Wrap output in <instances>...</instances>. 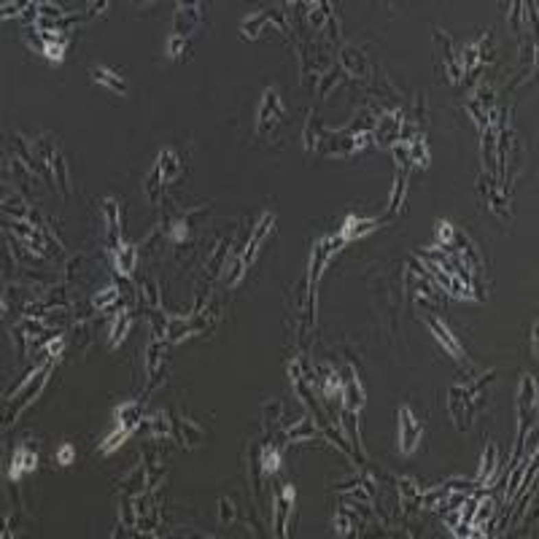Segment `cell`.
<instances>
[{
  "label": "cell",
  "mask_w": 539,
  "mask_h": 539,
  "mask_svg": "<svg viewBox=\"0 0 539 539\" xmlns=\"http://www.w3.org/2000/svg\"><path fill=\"white\" fill-rule=\"evenodd\" d=\"M294 499H297L294 485H284L281 494H278V499H275V520H273V529H275V534L281 539L288 537V515H291Z\"/></svg>",
  "instance_id": "obj_14"
},
{
  "label": "cell",
  "mask_w": 539,
  "mask_h": 539,
  "mask_svg": "<svg viewBox=\"0 0 539 539\" xmlns=\"http://www.w3.org/2000/svg\"><path fill=\"white\" fill-rule=\"evenodd\" d=\"M459 65H461V73H464V76H472V73L477 71L480 54H477V46H474V43H467V46H464V51L459 54Z\"/></svg>",
  "instance_id": "obj_46"
},
{
  "label": "cell",
  "mask_w": 539,
  "mask_h": 539,
  "mask_svg": "<svg viewBox=\"0 0 539 539\" xmlns=\"http://www.w3.org/2000/svg\"><path fill=\"white\" fill-rule=\"evenodd\" d=\"M448 291H450V297H456V299H469V297H472V288H469L461 278H456V275H450V286H448Z\"/></svg>",
  "instance_id": "obj_53"
},
{
  "label": "cell",
  "mask_w": 539,
  "mask_h": 539,
  "mask_svg": "<svg viewBox=\"0 0 539 539\" xmlns=\"http://www.w3.org/2000/svg\"><path fill=\"white\" fill-rule=\"evenodd\" d=\"M407 176H410V170H402V168H396L394 189H391V197H389V216L399 214V208H402V203H404V192H407Z\"/></svg>",
  "instance_id": "obj_32"
},
{
  "label": "cell",
  "mask_w": 539,
  "mask_h": 539,
  "mask_svg": "<svg viewBox=\"0 0 539 539\" xmlns=\"http://www.w3.org/2000/svg\"><path fill=\"white\" fill-rule=\"evenodd\" d=\"M19 8H27V3H5V5H3V19L16 16V14H19Z\"/></svg>",
  "instance_id": "obj_63"
},
{
  "label": "cell",
  "mask_w": 539,
  "mask_h": 539,
  "mask_svg": "<svg viewBox=\"0 0 539 539\" xmlns=\"http://www.w3.org/2000/svg\"><path fill=\"white\" fill-rule=\"evenodd\" d=\"M537 332H539V323L534 321L531 323V354H534V359L539 356V345H537Z\"/></svg>",
  "instance_id": "obj_64"
},
{
  "label": "cell",
  "mask_w": 539,
  "mask_h": 539,
  "mask_svg": "<svg viewBox=\"0 0 539 539\" xmlns=\"http://www.w3.org/2000/svg\"><path fill=\"white\" fill-rule=\"evenodd\" d=\"M36 157L38 162L51 173V179L57 183V189H60V194L62 197H71V179H68V162H65V157L57 151V146L51 138H38L36 141Z\"/></svg>",
  "instance_id": "obj_2"
},
{
  "label": "cell",
  "mask_w": 539,
  "mask_h": 539,
  "mask_svg": "<svg viewBox=\"0 0 539 539\" xmlns=\"http://www.w3.org/2000/svg\"><path fill=\"white\" fill-rule=\"evenodd\" d=\"M494 512H496L494 499H480L477 507H474V515H472V526H474V529H483L485 523H491Z\"/></svg>",
  "instance_id": "obj_44"
},
{
  "label": "cell",
  "mask_w": 539,
  "mask_h": 539,
  "mask_svg": "<svg viewBox=\"0 0 539 539\" xmlns=\"http://www.w3.org/2000/svg\"><path fill=\"white\" fill-rule=\"evenodd\" d=\"M467 113H469V119L477 124V130L483 133V130H488V111L483 106H477L474 100H469L467 103Z\"/></svg>",
  "instance_id": "obj_48"
},
{
  "label": "cell",
  "mask_w": 539,
  "mask_h": 539,
  "mask_svg": "<svg viewBox=\"0 0 539 539\" xmlns=\"http://www.w3.org/2000/svg\"><path fill=\"white\" fill-rule=\"evenodd\" d=\"M130 434H133V429H127V426H119V429L113 431V434L108 437L106 442L100 445V450H103V453H111V450H116V448H119V445H122V442H124V439H127Z\"/></svg>",
  "instance_id": "obj_50"
},
{
  "label": "cell",
  "mask_w": 539,
  "mask_h": 539,
  "mask_svg": "<svg viewBox=\"0 0 539 539\" xmlns=\"http://www.w3.org/2000/svg\"><path fill=\"white\" fill-rule=\"evenodd\" d=\"M378 227H380L378 218H356V216H348L345 224H343V229H340V235H343L345 240H356V238L369 235V232L378 229Z\"/></svg>",
  "instance_id": "obj_23"
},
{
  "label": "cell",
  "mask_w": 539,
  "mask_h": 539,
  "mask_svg": "<svg viewBox=\"0 0 539 539\" xmlns=\"http://www.w3.org/2000/svg\"><path fill=\"white\" fill-rule=\"evenodd\" d=\"M273 22H270V8H264V11H259V14H251V16H246L243 19V25H240V36L243 38H259L262 33H267V27H270Z\"/></svg>",
  "instance_id": "obj_26"
},
{
  "label": "cell",
  "mask_w": 539,
  "mask_h": 539,
  "mask_svg": "<svg viewBox=\"0 0 539 539\" xmlns=\"http://www.w3.org/2000/svg\"><path fill=\"white\" fill-rule=\"evenodd\" d=\"M157 165H159V170H162V179H165V183H168V181H173L181 173V159H179V154H176L173 148H165V151L159 154Z\"/></svg>",
  "instance_id": "obj_35"
},
{
  "label": "cell",
  "mask_w": 539,
  "mask_h": 539,
  "mask_svg": "<svg viewBox=\"0 0 539 539\" xmlns=\"http://www.w3.org/2000/svg\"><path fill=\"white\" fill-rule=\"evenodd\" d=\"M483 168L485 176L496 181V130H483Z\"/></svg>",
  "instance_id": "obj_25"
},
{
  "label": "cell",
  "mask_w": 539,
  "mask_h": 539,
  "mask_svg": "<svg viewBox=\"0 0 539 539\" xmlns=\"http://www.w3.org/2000/svg\"><path fill=\"white\" fill-rule=\"evenodd\" d=\"M116 418H119V426H127V429H138L141 426V404L130 402V404H122L116 410Z\"/></svg>",
  "instance_id": "obj_38"
},
{
  "label": "cell",
  "mask_w": 539,
  "mask_h": 539,
  "mask_svg": "<svg viewBox=\"0 0 539 539\" xmlns=\"http://www.w3.org/2000/svg\"><path fill=\"white\" fill-rule=\"evenodd\" d=\"M537 415V380L534 375H523L518 389V439H526V434Z\"/></svg>",
  "instance_id": "obj_3"
},
{
  "label": "cell",
  "mask_w": 539,
  "mask_h": 539,
  "mask_svg": "<svg viewBox=\"0 0 539 539\" xmlns=\"http://www.w3.org/2000/svg\"><path fill=\"white\" fill-rule=\"evenodd\" d=\"M146 488H148L146 467H135L122 483H119V494H127V496H141Z\"/></svg>",
  "instance_id": "obj_28"
},
{
  "label": "cell",
  "mask_w": 539,
  "mask_h": 539,
  "mask_svg": "<svg viewBox=\"0 0 539 539\" xmlns=\"http://www.w3.org/2000/svg\"><path fill=\"white\" fill-rule=\"evenodd\" d=\"M113 256H116V267L122 270V275H130L135 270V262H138V249L135 246H122Z\"/></svg>",
  "instance_id": "obj_43"
},
{
  "label": "cell",
  "mask_w": 539,
  "mask_h": 539,
  "mask_svg": "<svg viewBox=\"0 0 539 539\" xmlns=\"http://www.w3.org/2000/svg\"><path fill=\"white\" fill-rule=\"evenodd\" d=\"M281 413H284V404H281L278 399H273V402H267V404H264V421H267V424L281 421Z\"/></svg>",
  "instance_id": "obj_56"
},
{
  "label": "cell",
  "mask_w": 539,
  "mask_h": 539,
  "mask_svg": "<svg viewBox=\"0 0 539 539\" xmlns=\"http://www.w3.org/2000/svg\"><path fill=\"white\" fill-rule=\"evenodd\" d=\"M62 348H65V340H62V334H57L54 340H49V345H46V356H49V359H54V356H60V354H62Z\"/></svg>",
  "instance_id": "obj_61"
},
{
  "label": "cell",
  "mask_w": 539,
  "mask_h": 539,
  "mask_svg": "<svg viewBox=\"0 0 539 539\" xmlns=\"http://www.w3.org/2000/svg\"><path fill=\"white\" fill-rule=\"evenodd\" d=\"M402 124H404V113L402 111H389V113H378L375 130L372 135L378 138L380 146H394L402 135Z\"/></svg>",
  "instance_id": "obj_10"
},
{
  "label": "cell",
  "mask_w": 539,
  "mask_h": 539,
  "mask_svg": "<svg viewBox=\"0 0 539 539\" xmlns=\"http://www.w3.org/2000/svg\"><path fill=\"white\" fill-rule=\"evenodd\" d=\"M49 372H51V359L46 361V364H41L36 372H30V375L22 380V386L8 396V399H11V407H8V413H5V426H11L14 418H16L30 402H36V396L43 391V386H46V380H49Z\"/></svg>",
  "instance_id": "obj_1"
},
{
  "label": "cell",
  "mask_w": 539,
  "mask_h": 539,
  "mask_svg": "<svg viewBox=\"0 0 539 539\" xmlns=\"http://www.w3.org/2000/svg\"><path fill=\"white\" fill-rule=\"evenodd\" d=\"M316 437H319V429H316V424H313L310 418H299V421L286 431L288 442H302V439H316Z\"/></svg>",
  "instance_id": "obj_36"
},
{
  "label": "cell",
  "mask_w": 539,
  "mask_h": 539,
  "mask_svg": "<svg viewBox=\"0 0 539 539\" xmlns=\"http://www.w3.org/2000/svg\"><path fill=\"white\" fill-rule=\"evenodd\" d=\"M119 520H122L124 529H135L138 526V504H135V496H127V494L119 496Z\"/></svg>",
  "instance_id": "obj_34"
},
{
  "label": "cell",
  "mask_w": 539,
  "mask_h": 539,
  "mask_svg": "<svg viewBox=\"0 0 539 539\" xmlns=\"http://www.w3.org/2000/svg\"><path fill=\"white\" fill-rule=\"evenodd\" d=\"M426 323H429V329H431V334L442 343V348L453 356V359H464V351H461V345H459V340L450 334V329L445 326L442 321H437L434 316H426Z\"/></svg>",
  "instance_id": "obj_20"
},
{
  "label": "cell",
  "mask_w": 539,
  "mask_h": 539,
  "mask_svg": "<svg viewBox=\"0 0 539 539\" xmlns=\"http://www.w3.org/2000/svg\"><path fill=\"white\" fill-rule=\"evenodd\" d=\"M38 467V456L33 448H27V445H19L16 450H14V459H11V469H8V477H11V483H19L27 472H33Z\"/></svg>",
  "instance_id": "obj_18"
},
{
  "label": "cell",
  "mask_w": 539,
  "mask_h": 539,
  "mask_svg": "<svg viewBox=\"0 0 539 539\" xmlns=\"http://www.w3.org/2000/svg\"><path fill=\"white\" fill-rule=\"evenodd\" d=\"M348 240L337 232V235H326L321 238L316 246H313V253H310V273H308V288H310V294L316 297V286H319V281H321V273L323 267H326V262H329V256L337 251V249H343Z\"/></svg>",
  "instance_id": "obj_4"
},
{
  "label": "cell",
  "mask_w": 539,
  "mask_h": 539,
  "mask_svg": "<svg viewBox=\"0 0 539 539\" xmlns=\"http://www.w3.org/2000/svg\"><path fill=\"white\" fill-rule=\"evenodd\" d=\"M148 426H151V431H154L157 437H168V434L173 431V424H170V413H157V415H151Z\"/></svg>",
  "instance_id": "obj_47"
},
{
  "label": "cell",
  "mask_w": 539,
  "mask_h": 539,
  "mask_svg": "<svg viewBox=\"0 0 539 539\" xmlns=\"http://www.w3.org/2000/svg\"><path fill=\"white\" fill-rule=\"evenodd\" d=\"M340 81H343L340 71H329L326 76H323L321 87H319V95H321V98H326V95H329V89H332V87H337Z\"/></svg>",
  "instance_id": "obj_57"
},
{
  "label": "cell",
  "mask_w": 539,
  "mask_h": 539,
  "mask_svg": "<svg viewBox=\"0 0 539 539\" xmlns=\"http://www.w3.org/2000/svg\"><path fill=\"white\" fill-rule=\"evenodd\" d=\"M509 25H512V30L515 33H520L523 27H520V19H523V3H509Z\"/></svg>",
  "instance_id": "obj_59"
},
{
  "label": "cell",
  "mask_w": 539,
  "mask_h": 539,
  "mask_svg": "<svg viewBox=\"0 0 539 539\" xmlns=\"http://www.w3.org/2000/svg\"><path fill=\"white\" fill-rule=\"evenodd\" d=\"M396 488H399V499H402V507H404V515H415V509H421V507H418L421 488L415 485V480L399 477V480H396Z\"/></svg>",
  "instance_id": "obj_24"
},
{
  "label": "cell",
  "mask_w": 539,
  "mask_h": 539,
  "mask_svg": "<svg viewBox=\"0 0 539 539\" xmlns=\"http://www.w3.org/2000/svg\"><path fill=\"white\" fill-rule=\"evenodd\" d=\"M448 410H450V415H453V421H456L459 429H467L469 424H472V418H474V413H477L474 404H472V399H469L467 386L461 380L453 383L450 391H448Z\"/></svg>",
  "instance_id": "obj_7"
},
{
  "label": "cell",
  "mask_w": 539,
  "mask_h": 539,
  "mask_svg": "<svg viewBox=\"0 0 539 539\" xmlns=\"http://www.w3.org/2000/svg\"><path fill=\"white\" fill-rule=\"evenodd\" d=\"M273 224H275V216L273 214H264L259 218V224L251 229V235H249V243H246V251L240 256V262H243V267L249 270L253 264V259H256V253H259V246L264 243V238L270 235V229H273Z\"/></svg>",
  "instance_id": "obj_13"
},
{
  "label": "cell",
  "mask_w": 539,
  "mask_h": 539,
  "mask_svg": "<svg viewBox=\"0 0 539 539\" xmlns=\"http://www.w3.org/2000/svg\"><path fill=\"white\" fill-rule=\"evenodd\" d=\"M54 459H57V464H62V467H71L73 461H76V450H73V445H68V442H65V445L57 450V456H54Z\"/></svg>",
  "instance_id": "obj_58"
},
{
  "label": "cell",
  "mask_w": 539,
  "mask_h": 539,
  "mask_svg": "<svg viewBox=\"0 0 539 539\" xmlns=\"http://www.w3.org/2000/svg\"><path fill=\"white\" fill-rule=\"evenodd\" d=\"M192 216H194V214L183 216V218H179V221L173 224V229H170V238H173L176 243H183V240H186V235H189V221H192Z\"/></svg>",
  "instance_id": "obj_52"
},
{
  "label": "cell",
  "mask_w": 539,
  "mask_h": 539,
  "mask_svg": "<svg viewBox=\"0 0 539 539\" xmlns=\"http://www.w3.org/2000/svg\"><path fill=\"white\" fill-rule=\"evenodd\" d=\"M340 378H343V389H340L343 410L359 413L361 407H364V389H361L359 378H356V369L354 367H345V372Z\"/></svg>",
  "instance_id": "obj_12"
},
{
  "label": "cell",
  "mask_w": 539,
  "mask_h": 539,
  "mask_svg": "<svg viewBox=\"0 0 539 539\" xmlns=\"http://www.w3.org/2000/svg\"><path fill=\"white\" fill-rule=\"evenodd\" d=\"M361 529H364V520H359V512H356L354 507L343 504V507L337 509V515H334V531H337L340 537H348V534L361 531Z\"/></svg>",
  "instance_id": "obj_22"
},
{
  "label": "cell",
  "mask_w": 539,
  "mask_h": 539,
  "mask_svg": "<svg viewBox=\"0 0 539 539\" xmlns=\"http://www.w3.org/2000/svg\"><path fill=\"white\" fill-rule=\"evenodd\" d=\"M3 214L16 218V221H30L33 211L25 205V200H22L19 194H5V197H3Z\"/></svg>",
  "instance_id": "obj_33"
},
{
  "label": "cell",
  "mask_w": 539,
  "mask_h": 539,
  "mask_svg": "<svg viewBox=\"0 0 539 539\" xmlns=\"http://www.w3.org/2000/svg\"><path fill=\"white\" fill-rule=\"evenodd\" d=\"M144 297L151 310H159V291H157V284H154V281H144Z\"/></svg>",
  "instance_id": "obj_55"
},
{
  "label": "cell",
  "mask_w": 539,
  "mask_h": 539,
  "mask_svg": "<svg viewBox=\"0 0 539 539\" xmlns=\"http://www.w3.org/2000/svg\"><path fill=\"white\" fill-rule=\"evenodd\" d=\"M305 8H308V22H310V27H313V30H321L323 22L332 16V11H329V3H323V0H316V3H305Z\"/></svg>",
  "instance_id": "obj_39"
},
{
  "label": "cell",
  "mask_w": 539,
  "mask_h": 539,
  "mask_svg": "<svg viewBox=\"0 0 539 539\" xmlns=\"http://www.w3.org/2000/svg\"><path fill=\"white\" fill-rule=\"evenodd\" d=\"M319 375L321 378H316V383L321 386V394L326 396V399H334V396H340V389H343V378L332 369V367H326V364H321L319 367Z\"/></svg>",
  "instance_id": "obj_29"
},
{
  "label": "cell",
  "mask_w": 539,
  "mask_h": 539,
  "mask_svg": "<svg viewBox=\"0 0 539 539\" xmlns=\"http://www.w3.org/2000/svg\"><path fill=\"white\" fill-rule=\"evenodd\" d=\"M186 54H189V38L170 36V41H168V57H173V60H183Z\"/></svg>",
  "instance_id": "obj_49"
},
{
  "label": "cell",
  "mask_w": 539,
  "mask_h": 539,
  "mask_svg": "<svg viewBox=\"0 0 539 539\" xmlns=\"http://www.w3.org/2000/svg\"><path fill=\"white\" fill-rule=\"evenodd\" d=\"M434 49L442 57V76L450 78V84H461V65H459V54H453V41L445 30H434Z\"/></svg>",
  "instance_id": "obj_8"
},
{
  "label": "cell",
  "mask_w": 539,
  "mask_h": 539,
  "mask_svg": "<svg viewBox=\"0 0 539 539\" xmlns=\"http://www.w3.org/2000/svg\"><path fill=\"white\" fill-rule=\"evenodd\" d=\"M340 65L348 76H356V78H369V60L367 54L356 49V46H343L340 49Z\"/></svg>",
  "instance_id": "obj_16"
},
{
  "label": "cell",
  "mask_w": 539,
  "mask_h": 539,
  "mask_svg": "<svg viewBox=\"0 0 539 539\" xmlns=\"http://www.w3.org/2000/svg\"><path fill=\"white\" fill-rule=\"evenodd\" d=\"M103 216H106V240H108V249L116 253L122 249V240H119V232H122V227H119V203L116 200H103Z\"/></svg>",
  "instance_id": "obj_19"
},
{
  "label": "cell",
  "mask_w": 539,
  "mask_h": 539,
  "mask_svg": "<svg viewBox=\"0 0 539 539\" xmlns=\"http://www.w3.org/2000/svg\"><path fill=\"white\" fill-rule=\"evenodd\" d=\"M229 246H232L229 238H227V240H218L214 256H211V262H208V267H205V270H208V281L221 273V267H224V262H227V253H229Z\"/></svg>",
  "instance_id": "obj_42"
},
{
  "label": "cell",
  "mask_w": 539,
  "mask_h": 539,
  "mask_svg": "<svg viewBox=\"0 0 539 539\" xmlns=\"http://www.w3.org/2000/svg\"><path fill=\"white\" fill-rule=\"evenodd\" d=\"M502 469L504 464L499 461V448L491 442L488 448H485V456H483V467H480V472H477V483H480V488H491L499 477H502Z\"/></svg>",
  "instance_id": "obj_15"
},
{
  "label": "cell",
  "mask_w": 539,
  "mask_h": 539,
  "mask_svg": "<svg viewBox=\"0 0 539 539\" xmlns=\"http://www.w3.org/2000/svg\"><path fill=\"white\" fill-rule=\"evenodd\" d=\"M135 504H138V531L144 534H151L157 526H159V504H157V491L154 488H146L141 496H135Z\"/></svg>",
  "instance_id": "obj_9"
},
{
  "label": "cell",
  "mask_w": 539,
  "mask_h": 539,
  "mask_svg": "<svg viewBox=\"0 0 539 539\" xmlns=\"http://www.w3.org/2000/svg\"><path fill=\"white\" fill-rule=\"evenodd\" d=\"M162 364H165V343L162 340H154L151 345H148V351H146V372H148V378H151V389L159 383V378H162ZM148 389V391H151Z\"/></svg>",
  "instance_id": "obj_21"
},
{
  "label": "cell",
  "mask_w": 539,
  "mask_h": 539,
  "mask_svg": "<svg viewBox=\"0 0 539 539\" xmlns=\"http://www.w3.org/2000/svg\"><path fill=\"white\" fill-rule=\"evenodd\" d=\"M243 275H246V267H243V262H240V259H238V262H235V264H232V270H229V275H227V278H224V281H227V286H238V284H240V278H243Z\"/></svg>",
  "instance_id": "obj_60"
},
{
  "label": "cell",
  "mask_w": 539,
  "mask_h": 539,
  "mask_svg": "<svg viewBox=\"0 0 539 539\" xmlns=\"http://www.w3.org/2000/svg\"><path fill=\"white\" fill-rule=\"evenodd\" d=\"M407 157H410V168H426L429 165V146L424 135H413L407 141Z\"/></svg>",
  "instance_id": "obj_30"
},
{
  "label": "cell",
  "mask_w": 539,
  "mask_h": 539,
  "mask_svg": "<svg viewBox=\"0 0 539 539\" xmlns=\"http://www.w3.org/2000/svg\"><path fill=\"white\" fill-rule=\"evenodd\" d=\"M203 22V3H181L173 16V36L189 38Z\"/></svg>",
  "instance_id": "obj_11"
},
{
  "label": "cell",
  "mask_w": 539,
  "mask_h": 539,
  "mask_svg": "<svg viewBox=\"0 0 539 539\" xmlns=\"http://www.w3.org/2000/svg\"><path fill=\"white\" fill-rule=\"evenodd\" d=\"M218 518H221V523H232L238 518V507L232 499H218Z\"/></svg>",
  "instance_id": "obj_51"
},
{
  "label": "cell",
  "mask_w": 539,
  "mask_h": 539,
  "mask_svg": "<svg viewBox=\"0 0 539 539\" xmlns=\"http://www.w3.org/2000/svg\"><path fill=\"white\" fill-rule=\"evenodd\" d=\"M259 464H262V472H264V474H275V472L281 469V448H275L273 442L264 445V448L259 450Z\"/></svg>",
  "instance_id": "obj_37"
},
{
  "label": "cell",
  "mask_w": 539,
  "mask_h": 539,
  "mask_svg": "<svg viewBox=\"0 0 539 539\" xmlns=\"http://www.w3.org/2000/svg\"><path fill=\"white\" fill-rule=\"evenodd\" d=\"M65 43H57V46H46V57L51 60V62H60L62 57H65Z\"/></svg>",
  "instance_id": "obj_62"
},
{
  "label": "cell",
  "mask_w": 539,
  "mask_h": 539,
  "mask_svg": "<svg viewBox=\"0 0 539 539\" xmlns=\"http://www.w3.org/2000/svg\"><path fill=\"white\" fill-rule=\"evenodd\" d=\"M162 170H159V165H154L151 168V173H148V179H146V194H148V200H151V205H159V200H162Z\"/></svg>",
  "instance_id": "obj_40"
},
{
  "label": "cell",
  "mask_w": 539,
  "mask_h": 539,
  "mask_svg": "<svg viewBox=\"0 0 539 539\" xmlns=\"http://www.w3.org/2000/svg\"><path fill=\"white\" fill-rule=\"evenodd\" d=\"M421 437H424V424L415 418V413L410 410V404H402L399 407V450L404 456L415 453Z\"/></svg>",
  "instance_id": "obj_5"
},
{
  "label": "cell",
  "mask_w": 539,
  "mask_h": 539,
  "mask_svg": "<svg viewBox=\"0 0 539 539\" xmlns=\"http://www.w3.org/2000/svg\"><path fill=\"white\" fill-rule=\"evenodd\" d=\"M130 326H133V316H130V310H122V313H119V319H116V323H113V329H111V340H108V345H111V348H116V345L127 337Z\"/></svg>",
  "instance_id": "obj_41"
},
{
  "label": "cell",
  "mask_w": 539,
  "mask_h": 539,
  "mask_svg": "<svg viewBox=\"0 0 539 539\" xmlns=\"http://www.w3.org/2000/svg\"><path fill=\"white\" fill-rule=\"evenodd\" d=\"M437 235H439L442 249H450L453 235H456V227H453V224H448V221H439V224H437Z\"/></svg>",
  "instance_id": "obj_54"
},
{
  "label": "cell",
  "mask_w": 539,
  "mask_h": 539,
  "mask_svg": "<svg viewBox=\"0 0 539 539\" xmlns=\"http://www.w3.org/2000/svg\"><path fill=\"white\" fill-rule=\"evenodd\" d=\"M170 424H173V437L179 439L181 445H186V448H197L203 439H205V431L200 429L197 424H192L189 418H179V415H173L170 413Z\"/></svg>",
  "instance_id": "obj_17"
},
{
  "label": "cell",
  "mask_w": 539,
  "mask_h": 539,
  "mask_svg": "<svg viewBox=\"0 0 539 539\" xmlns=\"http://www.w3.org/2000/svg\"><path fill=\"white\" fill-rule=\"evenodd\" d=\"M144 467H146V480H148V488H157L162 472H165V464H162V456L157 453L154 445H148L144 453Z\"/></svg>",
  "instance_id": "obj_27"
},
{
  "label": "cell",
  "mask_w": 539,
  "mask_h": 539,
  "mask_svg": "<svg viewBox=\"0 0 539 539\" xmlns=\"http://www.w3.org/2000/svg\"><path fill=\"white\" fill-rule=\"evenodd\" d=\"M89 76H92V81L103 84V87H108L111 92H116V95H124V92H127V84H124V78H122L119 73H113L111 68H92V71H89Z\"/></svg>",
  "instance_id": "obj_31"
},
{
  "label": "cell",
  "mask_w": 539,
  "mask_h": 539,
  "mask_svg": "<svg viewBox=\"0 0 539 539\" xmlns=\"http://www.w3.org/2000/svg\"><path fill=\"white\" fill-rule=\"evenodd\" d=\"M375 122H378V116L369 111V108H361L359 113H356V119H354V124L348 127L354 135H361V133H372L375 130Z\"/></svg>",
  "instance_id": "obj_45"
},
{
  "label": "cell",
  "mask_w": 539,
  "mask_h": 539,
  "mask_svg": "<svg viewBox=\"0 0 539 539\" xmlns=\"http://www.w3.org/2000/svg\"><path fill=\"white\" fill-rule=\"evenodd\" d=\"M284 119V103H281V95L278 89H267L264 98H262V106H259V116H256V133L262 138H267L275 124Z\"/></svg>",
  "instance_id": "obj_6"
}]
</instances>
